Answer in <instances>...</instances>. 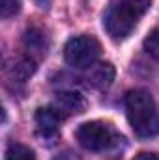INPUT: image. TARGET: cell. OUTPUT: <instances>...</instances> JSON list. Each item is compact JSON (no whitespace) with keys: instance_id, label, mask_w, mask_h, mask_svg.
<instances>
[{"instance_id":"cell-1","label":"cell","mask_w":159,"mask_h":160,"mask_svg":"<svg viewBox=\"0 0 159 160\" xmlns=\"http://www.w3.org/2000/svg\"><path fill=\"white\" fill-rule=\"evenodd\" d=\"M125 116L139 138H154L159 134V106L150 91L131 89L123 99Z\"/></svg>"},{"instance_id":"cell-2","label":"cell","mask_w":159,"mask_h":160,"mask_svg":"<svg viewBox=\"0 0 159 160\" xmlns=\"http://www.w3.org/2000/svg\"><path fill=\"white\" fill-rule=\"evenodd\" d=\"M152 0H118L103 15V26L111 39L123 41L135 30L139 19L150 9Z\"/></svg>"},{"instance_id":"cell-3","label":"cell","mask_w":159,"mask_h":160,"mask_svg":"<svg viewBox=\"0 0 159 160\" xmlns=\"http://www.w3.org/2000/svg\"><path fill=\"white\" fill-rule=\"evenodd\" d=\"M75 136H77V142L86 151H107L116 147L122 142V136L116 132V128L105 121L82 123L77 128Z\"/></svg>"},{"instance_id":"cell-4","label":"cell","mask_w":159,"mask_h":160,"mask_svg":"<svg viewBox=\"0 0 159 160\" xmlns=\"http://www.w3.org/2000/svg\"><path fill=\"white\" fill-rule=\"evenodd\" d=\"M99 54H101V45L92 36L71 38L64 47V58L68 65L75 69H90L94 63H97Z\"/></svg>"},{"instance_id":"cell-5","label":"cell","mask_w":159,"mask_h":160,"mask_svg":"<svg viewBox=\"0 0 159 160\" xmlns=\"http://www.w3.org/2000/svg\"><path fill=\"white\" fill-rule=\"evenodd\" d=\"M52 108H56L64 118L77 116L86 110V99L77 91H60L52 101Z\"/></svg>"},{"instance_id":"cell-6","label":"cell","mask_w":159,"mask_h":160,"mask_svg":"<svg viewBox=\"0 0 159 160\" xmlns=\"http://www.w3.org/2000/svg\"><path fill=\"white\" fill-rule=\"evenodd\" d=\"M114 75H116V71L111 62H97L88 69L86 80H88V86H92L96 89H107L112 86Z\"/></svg>"},{"instance_id":"cell-7","label":"cell","mask_w":159,"mask_h":160,"mask_svg":"<svg viewBox=\"0 0 159 160\" xmlns=\"http://www.w3.org/2000/svg\"><path fill=\"white\" fill-rule=\"evenodd\" d=\"M34 119H36V127H38L40 134H43V136H52V134L58 132L64 116L56 108L47 106V108H38Z\"/></svg>"},{"instance_id":"cell-8","label":"cell","mask_w":159,"mask_h":160,"mask_svg":"<svg viewBox=\"0 0 159 160\" xmlns=\"http://www.w3.org/2000/svg\"><path fill=\"white\" fill-rule=\"evenodd\" d=\"M36 71V60L32 56H21L13 65H11V77L19 82H25L28 80Z\"/></svg>"},{"instance_id":"cell-9","label":"cell","mask_w":159,"mask_h":160,"mask_svg":"<svg viewBox=\"0 0 159 160\" xmlns=\"http://www.w3.org/2000/svg\"><path fill=\"white\" fill-rule=\"evenodd\" d=\"M25 45L28 48V56L34 58V52H40V54H45L47 50V45H45V36L41 34L40 30H28L26 36H25Z\"/></svg>"},{"instance_id":"cell-10","label":"cell","mask_w":159,"mask_h":160,"mask_svg":"<svg viewBox=\"0 0 159 160\" xmlns=\"http://www.w3.org/2000/svg\"><path fill=\"white\" fill-rule=\"evenodd\" d=\"M6 160H36V155L28 145L11 143L6 151Z\"/></svg>"},{"instance_id":"cell-11","label":"cell","mask_w":159,"mask_h":160,"mask_svg":"<svg viewBox=\"0 0 159 160\" xmlns=\"http://www.w3.org/2000/svg\"><path fill=\"white\" fill-rule=\"evenodd\" d=\"M142 47H144V52H146L148 56H152L154 60L159 62V28L154 30V32H150V34L146 36Z\"/></svg>"},{"instance_id":"cell-12","label":"cell","mask_w":159,"mask_h":160,"mask_svg":"<svg viewBox=\"0 0 159 160\" xmlns=\"http://www.w3.org/2000/svg\"><path fill=\"white\" fill-rule=\"evenodd\" d=\"M23 0H0V15L2 19H9L21 11Z\"/></svg>"},{"instance_id":"cell-13","label":"cell","mask_w":159,"mask_h":160,"mask_svg":"<svg viewBox=\"0 0 159 160\" xmlns=\"http://www.w3.org/2000/svg\"><path fill=\"white\" fill-rule=\"evenodd\" d=\"M52 160H80V157L77 153H73V151H62V153H58Z\"/></svg>"},{"instance_id":"cell-14","label":"cell","mask_w":159,"mask_h":160,"mask_svg":"<svg viewBox=\"0 0 159 160\" xmlns=\"http://www.w3.org/2000/svg\"><path fill=\"white\" fill-rule=\"evenodd\" d=\"M133 160H159V157L156 153H139Z\"/></svg>"}]
</instances>
